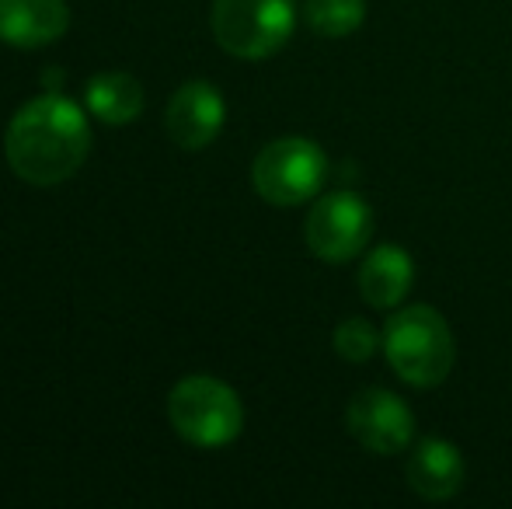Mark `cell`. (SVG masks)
Wrapping results in <instances>:
<instances>
[{
    "mask_svg": "<svg viewBox=\"0 0 512 509\" xmlns=\"http://www.w3.org/2000/svg\"><path fill=\"white\" fill-rule=\"evenodd\" d=\"M415 283L411 255L398 245H380L359 265V297L377 311H394Z\"/></svg>",
    "mask_w": 512,
    "mask_h": 509,
    "instance_id": "8fae6325",
    "label": "cell"
},
{
    "mask_svg": "<svg viewBox=\"0 0 512 509\" xmlns=\"http://www.w3.org/2000/svg\"><path fill=\"white\" fill-rule=\"evenodd\" d=\"M373 231V213L356 192H331L321 196L307 213V248L331 265H342L366 248Z\"/></svg>",
    "mask_w": 512,
    "mask_h": 509,
    "instance_id": "8992f818",
    "label": "cell"
},
{
    "mask_svg": "<svg viewBox=\"0 0 512 509\" xmlns=\"http://www.w3.org/2000/svg\"><path fill=\"white\" fill-rule=\"evenodd\" d=\"M366 18V0H307L304 21L324 39H345Z\"/></svg>",
    "mask_w": 512,
    "mask_h": 509,
    "instance_id": "4fadbf2b",
    "label": "cell"
},
{
    "mask_svg": "<svg viewBox=\"0 0 512 509\" xmlns=\"http://www.w3.org/2000/svg\"><path fill=\"white\" fill-rule=\"evenodd\" d=\"M405 475L415 496L429 499V503H446L464 485V457H460V450L453 443L429 436V440L415 443Z\"/></svg>",
    "mask_w": 512,
    "mask_h": 509,
    "instance_id": "30bf717a",
    "label": "cell"
},
{
    "mask_svg": "<svg viewBox=\"0 0 512 509\" xmlns=\"http://www.w3.org/2000/svg\"><path fill=\"white\" fill-rule=\"evenodd\" d=\"M384 353L391 370L411 387H436L450 377L457 346L446 318L436 307H405L384 328Z\"/></svg>",
    "mask_w": 512,
    "mask_h": 509,
    "instance_id": "7a4b0ae2",
    "label": "cell"
},
{
    "mask_svg": "<svg viewBox=\"0 0 512 509\" xmlns=\"http://www.w3.org/2000/svg\"><path fill=\"white\" fill-rule=\"evenodd\" d=\"M84 109L105 126H129L143 116V84L129 74H95L84 84Z\"/></svg>",
    "mask_w": 512,
    "mask_h": 509,
    "instance_id": "7c38bea8",
    "label": "cell"
},
{
    "mask_svg": "<svg viewBox=\"0 0 512 509\" xmlns=\"http://www.w3.org/2000/svg\"><path fill=\"white\" fill-rule=\"evenodd\" d=\"M168 419L185 443L199 450L227 447L244 429V405L230 384L196 374L171 387Z\"/></svg>",
    "mask_w": 512,
    "mask_h": 509,
    "instance_id": "3957f363",
    "label": "cell"
},
{
    "mask_svg": "<svg viewBox=\"0 0 512 509\" xmlns=\"http://www.w3.org/2000/svg\"><path fill=\"white\" fill-rule=\"evenodd\" d=\"M349 433L363 443L370 454L394 457L411 447L415 440V415L398 394L384 391V387H366L349 401Z\"/></svg>",
    "mask_w": 512,
    "mask_h": 509,
    "instance_id": "52a82bcc",
    "label": "cell"
},
{
    "mask_svg": "<svg viewBox=\"0 0 512 509\" xmlns=\"http://www.w3.org/2000/svg\"><path fill=\"white\" fill-rule=\"evenodd\" d=\"M328 178V157L307 136H283L258 150L251 164L255 192L272 206H300L321 192Z\"/></svg>",
    "mask_w": 512,
    "mask_h": 509,
    "instance_id": "5b68a950",
    "label": "cell"
},
{
    "mask_svg": "<svg viewBox=\"0 0 512 509\" xmlns=\"http://www.w3.org/2000/svg\"><path fill=\"white\" fill-rule=\"evenodd\" d=\"M209 28L223 53L237 60H265L290 42L297 28L293 0H213Z\"/></svg>",
    "mask_w": 512,
    "mask_h": 509,
    "instance_id": "277c9868",
    "label": "cell"
},
{
    "mask_svg": "<svg viewBox=\"0 0 512 509\" xmlns=\"http://www.w3.org/2000/svg\"><path fill=\"white\" fill-rule=\"evenodd\" d=\"M70 28L67 0H0V42L14 49H42Z\"/></svg>",
    "mask_w": 512,
    "mask_h": 509,
    "instance_id": "9c48e42d",
    "label": "cell"
},
{
    "mask_svg": "<svg viewBox=\"0 0 512 509\" xmlns=\"http://www.w3.org/2000/svg\"><path fill=\"white\" fill-rule=\"evenodd\" d=\"M4 154L21 182L39 189L67 182L91 154L88 116L60 91L32 98L7 123Z\"/></svg>",
    "mask_w": 512,
    "mask_h": 509,
    "instance_id": "6da1fadb",
    "label": "cell"
},
{
    "mask_svg": "<svg viewBox=\"0 0 512 509\" xmlns=\"http://www.w3.org/2000/svg\"><path fill=\"white\" fill-rule=\"evenodd\" d=\"M377 328L370 325L366 318H345L342 325L335 328V353L349 363H366L380 346Z\"/></svg>",
    "mask_w": 512,
    "mask_h": 509,
    "instance_id": "5bb4252c",
    "label": "cell"
},
{
    "mask_svg": "<svg viewBox=\"0 0 512 509\" xmlns=\"http://www.w3.org/2000/svg\"><path fill=\"white\" fill-rule=\"evenodd\" d=\"M223 119H227V105L209 81H185L164 112L168 136L182 150H206L220 136Z\"/></svg>",
    "mask_w": 512,
    "mask_h": 509,
    "instance_id": "ba28073f",
    "label": "cell"
}]
</instances>
